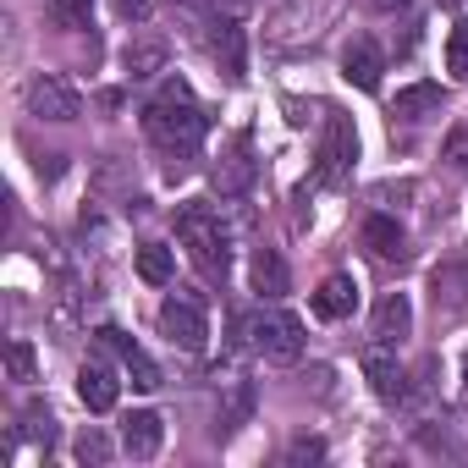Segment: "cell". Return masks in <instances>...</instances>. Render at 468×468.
I'll return each instance as SVG.
<instances>
[{
	"mask_svg": "<svg viewBox=\"0 0 468 468\" xmlns=\"http://www.w3.org/2000/svg\"><path fill=\"white\" fill-rule=\"evenodd\" d=\"M144 133L165 149V154H193L198 144H204V111L193 105V94H187V83H165V94L144 111Z\"/></svg>",
	"mask_w": 468,
	"mask_h": 468,
	"instance_id": "cell-1",
	"label": "cell"
},
{
	"mask_svg": "<svg viewBox=\"0 0 468 468\" xmlns=\"http://www.w3.org/2000/svg\"><path fill=\"white\" fill-rule=\"evenodd\" d=\"M176 243L193 254V265L204 276H226L231 265V243H226V226L209 204H182L176 209Z\"/></svg>",
	"mask_w": 468,
	"mask_h": 468,
	"instance_id": "cell-2",
	"label": "cell"
},
{
	"mask_svg": "<svg viewBox=\"0 0 468 468\" xmlns=\"http://www.w3.org/2000/svg\"><path fill=\"white\" fill-rule=\"evenodd\" d=\"M249 342L265 364H298L303 358V320L287 309H260L249 320Z\"/></svg>",
	"mask_w": 468,
	"mask_h": 468,
	"instance_id": "cell-3",
	"label": "cell"
},
{
	"mask_svg": "<svg viewBox=\"0 0 468 468\" xmlns=\"http://www.w3.org/2000/svg\"><path fill=\"white\" fill-rule=\"evenodd\" d=\"M358 364H364V380H369V391H375L386 408H402V402H408V369L397 364V342H386V336L364 342Z\"/></svg>",
	"mask_w": 468,
	"mask_h": 468,
	"instance_id": "cell-4",
	"label": "cell"
},
{
	"mask_svg": "<svg viewBox=\"0 0 468 468\" xmlns=\"http://www.w3.org/2000/svg\"><path fill=\"white\" fill-rule=\"evenodd\" d=\"M314 160H320V165H314V171H320V182H331V187L353 176L358 133H353V122H347L342 111H331V116H325V138H320V154H314Z\"/></svg>",
	"mask_w": 468,
	"mask_h": 468,
	"instance_id": "cell-5",
	"label": "cell"
},
{
	"mask_svg": "<svg viewBox=\"0 0 468 468\" xmlns=\"http://www.w3.org/2000/svg\"><path fill=\"white\" fill-rule=\"evenodd\" d=\"M28 111H34L39 122H78V116H83V94H78L61 72H39V78L28 83Z\"/></svg>",
	"mask_w": 468,
	"mask_h": 468,
	"instance_id": "cell-6",
	"label": "cell"
},
{
	"mask_svg": "<svg viewBox=\"0 0 468 468\" xmlns=\"http://www.w3.org/2000/svg\"><path fill=\"white\" fill-rule=\"evenodd\" d=\"M160 336H165L171 347H182V353H204V336H209L204 309H198L193 298H165V303H160Z\"/></svg>",
	"mask_w": 468,
	"mask_h": 468,
	"instance_id": "cell-7",
	"label": "cell"
},
{
	"mask_svg": "<svg viewBox=\"0 0 468 468\" xmlns=\"http://www.w3.org/2000/svg\"><path fill=\"white\" fill-rule=\"evenodd\" d=\"M380 72H386L380 45H375V39H347V50H342V78H347L353 89L375 94V89H380Z\"/></svg>",
	"mask_w": 468,
	"mask_h": 468,
	"instance_id": "cell-8",
	"label": "cell"
},
{
	"mask_svg": "<svg viewBox=\"0 0 468 468\" xmlns=\"http://www.w3.org/2000/svg\"><path fill=\"white\" fill-rule=\"evenodd\" d=\"M78 397H83V408H89V413H111V408H116V397H122L116 369H111L105 358H89V364L78 369Z\"/></svg>",
	"mask_w": 468,
	"mask_h": 468,
	"instance_id": "cell-9",
	"label": "cell"
},
{
	"mask_svg": "<svg viewBox=\"0 0 468 468\" xmlns=\"http://www.w3.org/2000/svg\"><path fill=\"white\" fill-rule=\"evenodd\" d=\"M430 298H435V314H468V254L446 260L430 276Z\"/></svg>",
	"mask_w": 468,
	"mask_h": 468,
	"instance_id": "cell-10",
	"label": "cell"
},
{
	"mask_svg": "<svg viewBox=\"0 0 468 468\" xmlns=\"http://www.w3.org/2000/svg\"><path fill=\"white\" fill-rule=\"evenodd\" d=\"M215 187H220V198H243V193L254 187V154H249V138H238V144L220 154V165H215Z\"/></svg>",
	"mask_w": 468,
	"mask_h": 468,
	"instance_id": "cell-11",
	"label": "cell"
},
{
	"mask_svg": "<svg viewBox=\"0 0 468 468\" xmlns=\"http://www.w3.org/2000/svg\"><path fill=\"white\" fill-rule=\"evenodd\" d=\"M100 336H105V342H111V347L122 353V364H127V375H133V386H138V391H160V364H154V358H149V353H144V347H138V342L127 336V331L105 325Z\"/></svg>",
	"mask_w": 468,
	"mask_h": 468,
	"instance_id": "cell-12",
	"label": "cell"
},
{
	"mask_svg": "<svg viewBox=\"0 0 468 468\" xmlns=\"http://www.w3.org/2000/svg\"><path fill=\"white\" fill-rule=\"evenodd\" d=\"M160 441H165V424H160V413H133L127 424H122V452L133 457V463H149V457H160Z\"/></svg>",
	"mask_w": 468,
	"mask_h": 468,
	"instance_id": "cell-13",
	"label": "cell"
},
{
	"mask_svg": "<svg viewBox=\"0 0 468 468\" xmlns=\"http://www.w3.org/2000/svg\"><path fill=\"white\" fill-rule=\"evenodd\" d=\"M209 56L220 61V72H226V78H243L249 50H243V23H238V17H220V23L209 28Z\"/></svg>",
	"mask_w": 468,
	"mask_h": 468,
	"instance_id": "cell-14",
	"label": "cell"
},
{
	"mask_svg": "<svg viewBox=\"0 0 468 468\" xmlns=\"http://www.w3.org/2000/svg\"><path fill=\"white\" fill-rule=\"evenodd\" d=\"M353 309H358V282L353 276H325L314 287V314L320 320H353Z\"/></svg>",
	"mask_w": 468,
	"mask_h": 468,
	"instance_id": "cell-15",
	"label": "cell"
},
{
	"mask_svg": "<svg viewBox=\"0 0 468 468\" xmlns=\"http://www.w3.org/2000/svg\"><path fill=\"white\" fill-rule=\"evenodd\" d=\"M249 282H254V292H260V298H271V303H276V298L292 287V276H287V260H282L276 249H260V254H254V265H249Z\"/></svg>",
	"mask_w": 468,
	"mask_h": 468,
	"instance_id": "cell-16",
	"label": "cell"
},
{
	"mask_svg": "<svg viewBox=\"0 0 468 468\" xmlns=\"http://www.w3.org/2000/svg\"><path fill=\"white\" fill-rule=\"evenodd\" d=\"M408 331H413V303H408V292H386V298L375 303V336H386V342L402 347Z\"/></svg>",
	"mask_w": 468,
	"mask_h": 468,
	"instance_id": "cell-17",
	"label": "cell"
},
{
	"mask_svg": "<svg viewBox=\"0 0 468 468\" xmlns=\"http://www.w3.org/2000/svg\"><path fill=\"white\" fill-rule=\"evenodd\" d=\"M364 249H369L375 260H402V254H408V238H402V226H397L391 215H369V220H364Z\"/></svg>",
	"mask_w": 468,
	"mask_h": 468,
	"instance_id": "cell-18",
	"label": "cell"
},
{
	"mask_svg": "<svg viewBox=\"0 0 468 468\" xmlns=\"http://www.w3.org/2000/svg\"><path fill=\"white\" fill-rule=\"evenodd\" d=\"M138 276H144L149 287H171V276H176L171 249H165V243H144V249H138Z\"/></svg>",
	"mask_w": 468,
	"mask_h": 468,
	"instance_id": "cell-19",
	"label": "cell"
},
{
	"mask_svg": "<svg viewBox=\"0 0 468 468\" xmlns=\"http://www.w3.org/2000/svg\"><path fill=\"white\" fill-rule=\"evenodd\" d=\"M430 111H441V89L435 83H413V89L397 94V116L402 122H424Z\"/></svg>",
	"mask_w": 468,
	"mask_h": 468,
	"instance_id": "cell-20",
	"label": "cell"
},
{
	"mask_svg": "<svg viewBox=\"0 0 468 468\" xmlns=\"http://www.w3.org/2000/svg\"><path fill=\"white\" fill-rule=\"evenodd\" d=\"M127 72H133V78H154V72H165V45H160V39H138V45H127Z\"/></svg>",
	"mask_w": 468,
	"mask_h": 468,
	"instance_id": "cell-21",
	"label": "cell"
},
{
	"mask_svg": "<svg viewBox=\"0 0 468 468\" xmlns=\"http://www.w3.org/2000/svg\"><path fill=\"white\" fill-rule=\"evenodd\" d=\"M249 413H254V386H249V380H231V402H226V413H220V430H238Z\"/></svg>",
	"mask_w": 468,
	"mask_h": 468,
	"instance_id": "cell-22",
	"label": "cell"
},
{
	"mask_svg": "<svg viewBox=\"0 0 468 468\" xmlns=\"http://www.w3.org/2000/svg\"><path fill=\"white\" fill-rule=\"evenodd\" d=\"M72 452H78V463H89V468H105V463H111V441H105L100 430H83Z\"/></svg>",
	"mask_w": 468,
	"mask_h": 468,
	"instance_id": "cell-23",
	"label": "cell"
},
{
	"mask_svg": "<svg viewBox=\"0 0 468 468\" xmlns=\"http://www.w3.org/2000/svg\"><path fill=\"white\" fill-rule=\"evenodd\" d=\"M89 12H94V0H50V17L61 28H89Z\"/></svg>",
	"mask_w": 468,
	"mask_h": 468,
	"instance_id": "cell-24",
	"label": "cell"
},
{
	"mask_svg": "<svg viewBox=\"0 0 468 468\" xmlns=\"http://www.w3.org/2000/svg\"><path fill=\"white\" fill-rule=\"evenodd\" d=\"M446 72L452 78H468V28H452L446 34Z\"/></svg>",
	"mask_w": 468,
	"mask_h": 468,
	"instance_id": "cell-25",
	"label": "cell"
},
{
	"mask_svg": "<svg viewBox=\"0 0 468 468\" xmlns=\"http://www.w3.org/2000/svg\"><path fill=\"white\" fill-rule=\"evenodd\" d=\"M6 369H12V380H34V369H39L34 364V347L28 342H12L6 347Z\"/></svg>",
	"mask_w": 468,
	"mask_h": 468,
	"instance_id": "cell-26",
	"label": "cell"
},
{
	"mask_svg": "<svg viewBox=\"0 0 468 468\" xmlns=\"http://www.w3.org/2000/svg\"><path fill=\"white\" fill-rule=\"evenodd\" d=\"M325 457V441L320 435H298L292 446H287V463H320Z\"/></svg>",
	"mask_w": 468,
	"mask_h": 468,
	"instance_id": "cell-27",
	"label": "cell"
},
{
	"mask_svg": "<svg viewBox=\"0 0 468 468\" xmlns=\"http://www.w3.org/2000/svg\"><path fill=\"white\" fill-rule=\"evenodd\" d=\"M446 160H452L457 171H468V127H457V133L446 138Z\"/></svg>",
	"mask_w": 468,
	"mask_h": 468,
	"instance_id": "cell-28",
	"label": "cell"
},
{
	"mask_svg": "<svg viewBox=\"0 0 468 468\" xmlns=\"http://www.w3.org/2000/svg\"><path fill=\"white\" fill-rule=\"evenodd\" d=\"M116 6H122L127 17H144V12H149V0H116Z\"/></svg>",
	"mask_w": 468,
	"mask_h": 468,
	"instance_id": "cell-29",
	"label": "cell"
},
{
	"mask_svg": "<svg viewBox=\"0 0 468 468\" xmlns=\"http://www.w3.org/2000/svg\"><path fill=\"white\" fill-rule=\"evenodd\" d=\"M369 6H375V12H402L408 0H369Z\"/></svg>",
	"mask_w": 468,
	"mask_h": 468,
	"instance_id": "cell-30",
	"label": "cell"
},
{
	"mask_svg": "<svg viewBox=\"0 0 468 468\" xmlns=\"http://www.w3.org/2000/svg\"><path fill=\"white\" fill-rule=\"evenodd\" d=\"M463 391H468V353H463Z\"/></svg>",
	"mask_w": 468,
	"mask_h": 468,
	"instance_id": "cell-31",
	"label": "cell"
}]
</instances>
